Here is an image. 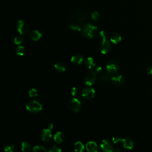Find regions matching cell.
<instances>
[{
    "label": "cell",
    "instance_id": "30bf717a",
    "mask_svg": "<svg viewBox=\"0 0 152 152\" xmlns=\"http://www.w3.org/2000/svg\"><path fill=\"white\" fill-rule=\"evenodd\" d=\"M111 44L106 39H102V42L100 44V50L104 54H106L110 51Z\"/></svg>",
    "mask_w": 152,
    "mask_h": 152
},
{
    "label": "cell",
    "instance_id": "e0dca14e",
    "mask_svg": "<svg viewBox=\"0 0 152 152\" xmlns=\"http://www.w3.org/2000/svg\"><path fill=\"white\" fill-rule=\"evenodd\" d=\"M110 40L114 44H117L121 41V37L118 33L115 32L111 35Z\"/></svg>",
    "mask_w": 152,
    "mask_h": 152
},
{
    "label": "cell",
    "instance_id": "836d02e7",
    "mask_svg": "<svg viewBox=\"0 0 152 152\" xmlns=\"http://www.w3.org/2000/svg\"><path fill=\"white\" fill-rule=\"evenodd\" d=\"M112 140H113V142L115 144H118L119 143H121V141H122L121 139H120L119 138H118V137H114V138L112 139Z\"/></svg>",
    "mask_w": 152,
    "mask_h": 152
},
{
    "label": "cell",
    "instance_id": "5bb4252c",
    "mask_svg": "<svg viewBox=\"0 0 152 152\" xmlns=\"http://www.w3.org/2000/svg\"><path fill=\"white\" fill-rule=\"evenodd\" d=\"M71 61L74 65H80L84 61V56L80 54L74 55L71 57Z\"/></svg>",
    "mask_w": 152,
    "mask_h": 152
},
{
    "label": "cell",
    "instance_id": "277c9868",
    "mask_svg": "<svg viewBox=\"0 0 152 152\" xmlns=\"http://www.w3.org/2000/svg\"><path fill=\"white\" fill-rule=\"evenodd\" d=\"M112 84L117 87H121L125 83V79L121 74L114 73L111 77Z\"/></svg>",
    "mask_w": 152,
    "mask_h": 152
},
{
    "label": "cell",
    "instance_id": "83f0119b",
    "mask_svg": "<svg viewBox=\"0 0 152 152\" xmlns=\"http://www.w3.org/2000/svg\"><path fill=\"white\" fill-rule=\"evenodd\" d=\"M23 40H24V39L22 36L20 35V36H17V37H16L15 38H14V42L15 44L19 45L23 42Z\"/></svg>",
    "mask_w": 152,
    "mask_h": 152
},
{
    "label": "cell",
    "instance_id": "52a82bcc",
    "mask_svg": "<svg viewBox=\"0 0 152 152\" xmlns=\"http://www.w3.org/2000/svg\"><path fill=\"white\" fill-rule=\"evenodd\" d=\"M96 73L93 71H89L86 74L85 83L88 86H92L96 81Z\"/></svg>",
    "mask_w": 152,
    "mask_h": 152
},
{
    "label": "cell",
    "instance_id": "44dd1931",
    "mask_svg": "<svg viewBox=\"0 0 152 152\" xmlns=\"http://www.w3.org/2000/svg\"><path fill=\"white\" fill-rule=\"evenodd\" d=\"M86 66L88 68L92 69L94 67H95V62L93 58L92 57H88L86 60Z\"/></svg>",
    "mask_w": 152,
    "mask_h": 152
},
{
    "label": "cell",
    "instance_id": "8fae6325",
    "mask_svg": "<svg viewBox=\"0 0 152 152\" xmlns=\"http://www.w3.org/2000/svg\"><path fill=\"white\" fill-rule=\"evenodd\" d=\"M100 147L105 152H114V147L111 141L108 140H104L100 144Z\"/></svg>",
    "mask_w": 152,
    "mask_h": 152
},
{
    "label": "cell",
    "instance_id": "ba28073f",
    "mask_svg": "<svg viewBox=\"0 0 152 152\" xmlns=\"http://www.w3.org/2000/svg\"><path fill=\"white\" fill-rule=\"evenodd\" d=\"M119 69V64L116 60H111L106 65V70L108 73L114 74Z\"/></svg>",
    "mask_w": 152,
    "mask_h": 152
},
{
    "label": "cell",
    "instance_id": "d6a6232c",
    "mask_svg": "<svg viewBox=\"0 0 152 152\" xmlns=\"http://www.w3.org/2000/svg\"><path fill=\"white\" fill-rule=\"evenodd\" d=\"M99 36H100V37L101 38V39H106L108 35H107V33L106 32L102 31L99 32Z\"/></svg>",
    "mask_w": 152,
    "mask_h": 152
},
{
    "label": "cell",
    "instance_id": "7a4b0ae2",
    "mask_svg": "<svg viewBox=\"0 0 152 152\" xmlns=\"http://www.w3.org/2000/svg\"><path fill=\"white\" fill-rule=\"evenodd\" d=\"M82 35L86 38L93 39L95 38L99 33L98 27L91 23H86L82 29Z\"/></svg>",
    "mask_w": 152,
    "mask_h": 152
},
{
    "label": "cell",
    "instance_id": "d6986e66",
    "mask_svg": "<svg viewBox=\"0 0 152 152\" xmlns=\"http://www.w3.org/2000/svg\"><path fill=\"white\" fill-rule=\"evenodd\" d=\"M55 68L56 71L58 72H60V73H62V72L65 71L66 69V64L62 62H58L55 64Z\"/></svg>",
    "mask_w": 152,
    "mask_h": 152
},
{
    "label": "cell",
    "instance_id": "d590c367",
    "mask_svg": "<svg viewBox=\"0 0 152 152\" xmlns=\"http://www.w3.org/2000/svg\"><path fill=\"white\" fill-rule=\"evenodd\" d=\"M147 72L148 74H152V66H150L148 67Z\"/></svg>",
    "mask_w": 152,
    "mask_h": 152
},
{
    "label": "cell",
    "instance_id": "cb8c5ba5",
    "mask_svg": "<svg viewBox=\"0 0 152 152\" xmlns=\"http://www.w3.org/2000/svg\"><path fill=\"white\" fill-rule=\"evenodd\" d=\"M84 149V146L83 144L80 141H77L75 143L74 150L76 152H83Z\"/></svg>",
    "mask_w": 152,
    "mask_h": 152
},
{
    "label": "cell",
    "instance_id": "f1b7e54d",
    "mask_svg": "<svg viewBox=\"0 0 152 152\" xmlns=\"http://www.w3.org/2000/svg\"><path fill=\"white\" fill-rule=\"evenodd\" d=\"M29 95L31 98H35L36 97H37L38 96V92L37 89H35L34 88H32L29 90Z\"/></svg>",
    "mask_w": 152,
    "mask_h": 152
},
{
    "label": "cell",
    "instance_id": "4dcf8cb0",
    "mask_svg": "<svg viewBox=\"0 0 152 152\" xmlns=\"http://www.w3.org/2000/svg\"><path fill=\"white\" fill-rule=\"evenodd\" d=\"M49 152H61V149L58 147L54 146L50 148Z\"/></svg>",
    "mask_w": 152,
    "mask_h": 152
},
{
    "label": "cell",
    "instance_id": "2e32d148",
    "mask_svg": "<svg viewBox=\"0 0 152 152\" xmlns=\"http://www.w3.org/2000/svg\"><path fill=\"white\" fill-rule=\"evenodd\" d=\"M121 143L124 148L127 149L131 150L134 147V142L133 141L129 138H125L122 140Z\"/></svg>",
    "mask_w": 152,
    "mask_h": 152
},
{
    "label": "cell",
    "instance_id": "f35d334b",
    "mask_svg": "<svg viewBox=\"0 0 152 152\" xmlns=\"http://www.w3.org/2000/svg\"><path fill=\"white\" fill-rule=\"evenodd\" d=\"M150 90L152 92V85H151V86H150Z\"/></svg>",
    "mask_w": 152,
    "mask_h": 152
},
{
    "label": "cell",
    "instance_id": "74e56055",
    "mask_svg": "<svg viewBox=\"0 0 152 152\" xmlns=\"http://www.w3.org/2000/svg\"><path fill=\"white\" fill-rule=\"evenodd\" d=\"M114 152H121V150H120L119 149H118V148H116V149H114Z\"/></svg>",
    "mask_w": 152,
    "mask_h": 152
},
{
    "label": "cell",
    "instance_id": "484cf974",
    "mask_svg": "<svg viewBox=\"0 0 152 152\" xmlns=\"http://www.w3.org/2000/svg\"><path fill=\"white\" fill-rule=\"evenodd\" d=\"M32 152H47L46 148L42 146H36L33 149Z\"/></svg>",
    "mask_w": 152,
    "mask_h": 152
},
{
    "label": "cell",
    "instance_id": "603a6c76",
    "mask_svg": "<svg viewBox=\"0 0 152 152\" xmlns=\"http://www.w3.org/2000/svg\"><path fill=\"white\" fill-rule=\"evenodd\" d=\"M109 74H110V73H106L102 74L100 76L99 80H100V81L101 82V83L105 84L109 81L110 78V76Z\"/></svg>",
    "mask_w": 152,
    "mask_h": 152
},
{
    "label": "cell",
    "instance_id": "7402d4cb",
    "mask_svg": "<svg viewBox=\"0 0 152 152\" xmlns=\"http://www.w3.org/2000/svg\"><path fill=\"white\" fill-rule=\"evenodd\" d=\"M68 26L71 30H73L75 31H81L82 29V27L80 26H79L77 23L71 21L68 23Z\"/></svg>",
    "mask_w": 152,
    "mask_h": 152
},
{
    "label": "cell",
    "instance_id": "8992f818",
    "mask_svg": "<svg viewBox=\"0 0 152 152\" xmlns=\"http://www.w3.org/2000/svg\"><path fill=\"white\" fill-rule=\"evenodd\" d=\"M17 30L21 35H27L29 32V27L23 20H19L17 23Z\"/></svg>",
    "mask_w": 152,
    "mask_h": 152
},
{
    "label": "cell",
    "instance_id": "d4e9b609",
    "mask_svg": "<svg viewBox=\"0 0 152 152\" xmlns=\"http://www.w3.org/2000/svg\"><path fill=\"white\" fill-rule=\"evenodd\" d=\"M16 52L19 56H23L26 53V49L24 46H19L16 48Z\"/></svg>",
    "mask_w": 152,
    "mask_h": 152
},
{
    "label": "cell",
    "instance_id": "9c48e42d",
    "mask_svg": "<svg viewBox=\"0 0 152 152\" xmlns=\"http://www.w3.org/2000/svg\"><path fill=\"white\" fill-rule=\"evenodd\" d=\"M83 97L88 100H90L94 98L95 95V90L91 88H87L83 90L82 91Z\"/></svg>",
    "mask_w": 152,
    "mask_h": 152
},
{
    "label": "cell",
    "instance_id": "5b68a950",
    "mask_svg": "<svg viewBox=\"0 0 152 152\" xmlns=\"http://www.w3.org/2000/svg\"><path fill=\"white\" fill-rule=\"evenodd\" d=\"M68 107L71 111L78 112L81 108L80 101L76 98H72L68 101Z\"/></svg>",
    "mask_w": 152,
    "mask_h": 152
},
{
    "label": "cell",
    "instance_id": "1f68e13d",
    "mask_svg": "<svg viewBox=\"0 0 152 152\" xmlns=\"http://www.w3.org/2000/svg\"><path fill=\"white\" fill-rule=\"evenodd\" d=\"M78 93H79L78 89L77 88H75V87L72 88L71 90V93L73 96H77L78 95Z\"/></svg>",
    "mask_w": 152,
    "mask_h": 152
},
{
    "label": "cell",
    "instance_id": "ac0fdd59",
    "mask_svg": "<svg viewBox=\"0 0 152 152\" xmlns=\"http://www.w3.org/2000/svg\"><path fill=\"white\" fill-rule=\"evenodd\" d=\"M65 140V135L62 132H57L54 135V140L58 144L62 143Z\"/></svg>",
    "mask_w": 152,
    "mask_h": 152
},
{
    "label": "cell",
    "instance_id": "9a60e30c",
    "mask_svg": "<svg viewBox=\"0 0 152 152\" xmlns=\"http://www.w3.org/2000/svg\"><path fill=\"white\" fill-rule=\"evenodd\" d=\"M29 37L31 40L33 41H37L41 38L42 34L39 31L37 30H33L29 34Z\"/></svg>",
    "mask_w": 152,
    "mask_h": 152
},
{
    "label": "cell",
    "instance_id": "8d00e7d4",
    "mask_svg": "<svg viewBox=\"0 0 152 152\" xmlns=\"http://www.w3.org/2000/svg\"><path fill=\"white\" fill-rule=\"evenodd\" d=\"M52 128H53V124H49L47 127V128H48L49 129H51Z\"/></svg>",
    "mask_w": 152,
    "mask_h": 152
},
{
    "label": "cell",
    "instance_id": "f546056e",
    "mask_svg": "<svg viewBox=\"0 0 152 152\" xmlns=\"http://www.w3.org/2000/svg\"><path fill=\"white\" fill-rule=\"evenodd\" d=\"M91 18L94 21L98 20L100 18V14L98 11H93L91 14Z\"/></svg>",
    "mask_w": 152,
    "mask_h": 152
},
{
    "label": "cell",
    "instance_id": "3957f363",
    "mask_svg": "<svg viewBox=\"0 0 152 152\" xmlns=\"http://www.w3.org/2000/svg\"><path fill=\"white\" fill-rule=\"evenodd\" d=\"M27 110L33 114H37L42 110V105L36 100H31L26 104Z\"/></svg>",
    "mask_w": 152,
    "mask_h": 152
},
{
    "label": "cell",
    "instance_id": "ffe728a7",
    "mask_svg": "<svg viewBox=\"0 0 152 152\" xmlns=\"http://www.w3.org/2000/svg\"><path fill=\"white\" fill-rule=\"evenodd\" d=\"M21 150L23 152H30L31 149H32V147L31 144L29 143H28L27 141H24L21 144Z\"/></svg>",
    "mask_w": 152,
    "mask_h": 152
},
{
    "label": "cell",
    "instance_id": "4fadbf2b",
    "mask_svg": "<svg viewBox=\"0 0 152 152\" xmlns=\"http://www.w3.org/2000/svg\"><path fill=\"white\" fill-rule=\"evenodd\" d=\"M52 134L50 129L45 128L43 130L42 133V139L44 141H49L52 139Z\"/></svg>",
    "mask_w": 152,
    "mask_h": 152
},
{
    "label": "cell",
    "instance_id": "e575fe53",
    "mask_svg": "<svg viewBox=\"0 0 152 152\" xmlns=\"http://www.w3.org/2000/svg\"><path fill=\"white\" fill-rule=\"evenodd\" d=\"M102 71V68L101 67H98L96 68V73L98 74H101Z\"/></svg>",
    "mask_w": 152,
    "mask_h": 152
},
{
    "label": "cell",
    "instance_id": "7c38bea8",
    "mask_svg": "<svg viewBox=\"0 0 152 152\" xmlns=\"http://www.w3.org/2000/svg\"><path fill=\"white\" fill-rule=\"evenodd\" d=\"M86 150L88 152H98V146L95 141H89L86 144Z\"/></svg>",
    "mask_w": 152,
    "mask_h": 152
},
{
    "label": "cell",
    "instance_id": "4316f807",
    "mask_svg": "<svg viewBox=\"0 0 152 152\" xmlns=\"http://www.w3.org/2000/svg\"><path fill=\"white\" fill-rule=\"evenodd\" d=\"M4 151L6 152H13L15 150V147L11 144H7L4 146Z\"/></svg>",
    "mask_w": 152,
    "mask_h": 152
},
{
    "label": "cell",
    "instance_id": "6da1fadb",
    "mask_svg": "<svg viewBox=\"0 0 152 152\" xmlns=\"http://www.w3.org/2000/svg\"><path fill=\"white\" fill-rule=\"evenodd\" d=\"M70 18L71 21L77 23L82 27L86 23H87L88 13L83 10L76 9L71 11Z\"/></svg>",
    "mask_w": 152,
    "mask_h": 152
}]
</instances>
